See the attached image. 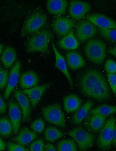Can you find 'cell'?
I'll return each instance as SVG.
<instances>
[{
	"mask_svg": "<svg viewBox=\"0 0 116 151\" xmlns=\"http://www.w3.org/2000/svg\"><path fill=\"white\" fill-rule=\"evenodd\" d=\"M63 101L64 110L68 113L76 111L80 107L82 104L80 98L74 94L65 97Z\"/></svg>",
	"mask_w": 116,
	"mask_h": 151,
	"instance_id": "20",
	"label": "cell"
},
{
	"mask_svg": "<svg viewBox=\"0 0 116 151\" xmlns=\"http://www.w3.org/2000/svg\"><path fill=\"white\" fill-rule=\"evenodd\" d=\"M5 147V145L4 142L0 139V151L3 150Z\"/></svg>",
	"mask_w": 116,
	"mask_h": 151,
	"instance_id": "41",
	"label": "cell"
},
{
	"mask_svg": "<svg viewBox=\"0 0 116 151\" xmlns=\"http://www.w3.org/2000/svg\"><path fill=\"white\" fill-rule=\"evenodd\" d=\"M99 31L104 38L109 41L116 42V29L103 28H99Z\"/></svg>",
	"mask_w": 116,
	"mask_h": 151,
	"instance_id": "30",
	"label": "cell"
},
{
	"mask_svg": "<svg viewBox=\"0 0 116 151\" xmlns=\"http://www.w3.org/2000/svg\"><path fill=\"white\" fill-rule=\"evenodd\" d=\"M85 122L87 128L94 133L99 132L104 126L107 116L98 114H89Z\"/></svg>",
	"mask_w": 116,
	"mask_h": 151,
	"instance_id": "13",
	"label": "cell"
},
{
	"mask_svg": "<svg viewBox=\"0 0 116 151\" xmlns=\"http://www.w3.org/2000/svg\"><path fill=\"white\" fill-rule=\"evenodd\" d=\"M94 105V103L93 101H88L78 109L72 117L73 123L76 125L80 124Z\"/></svg>",
	"mask_w": 116,
	"mask_h": 151,
	"instance_id": "24",
	"label": "cell"
},
{
	"mask_svg": "<svg viewBox=\"0 0 116 151\" xmlns=\"http://www.w3.org/2000/svg\"><path fill=\"white\" fill-rule=\"evenodd\" d=\"M8 150L10 151H25L28 150L22 145L11 142H8L7 145Z\"/></svg>",
	"mask_w": 116,
	"mask_h": 151,
	"instance_id": "36",
	"label": "cell"
},
{
	"mask_svg": "<svg viewBox=\"0 0 116 151\" xmlns=\"http://www.w3.org/2000/svg\"><path fill=\"white\" fill-rule=\"evenodd\" d=\"M97 31L96 27L93 23L88 20L84 21L77 25L76 34L78 40L84 42L95 35Z\"/></svg>",
	"mask_w": 116,
	"mask_h": 151,
	"instance_id": "9",
	"label": "cell"
},
{
	"mask_svg": "<svg viewBox=\"0 0 116 151\" xmlns=\"http://www.w3.org/2000/svg\"><path fill=\"white\" fill-rule=\"evenodd\" d=\"M16 58V53L14 49L11 46H7L4 49L1 57V60L5 67H10Z\"/></svg>",
	"mask_w": 116,
	"mask_h": 151,
	"instance_id": "25",
	"label": "cell"
},
{
	"mask_svg": "<svg viewBox=\"0 0 116 151\" xmlns=\"http://www.w3.org/2000/svg\"><path fill=\"white\" fill-rule=\"evenodd\" d=\"M9 114L12 123L14 134L18 131L21 118V113L18 104L15 102L10 101L8 103Z\"/></svg>",
	"mask_w": 116,
	"mask_h": 151,
	"instance_id": "14",
	"label": "cell"
},
{
	"mask_svg": "<svg viewBox=\"0 0 116 151\" xmlns=\"http://www.w3.org/2000/svg\"><path fill=\"white\" fill-rule=\"evenodd\" d=\"M107 78L110 88L113 93L115 95L116 93V75L115 73H108Z\"/></svg>",
	"mask_w": 116,
	"mask_h": 151,
	"instance_id": "35",
	"label": "cell"
},
{
	"mask_svg": "<svg viewBox=\"0 0 116 151\" xmlns=\"http://www.w3.org/2000/svg\"><path fill=\"white\" fill-rule=\"evenodd\" d=\"M44 143L42 139H38L30 145V150L32 151H43L44 150Z\"/></svg>",
	"mask_w": 116,
	"mask_h": 151,
	"instance_id": "31",
	"label": "cell"
},
{
	"mask_svg": "<svg viewBox=\"0 0 116 151\" xmlns=\"http://www.w3.org/2000/svg\"><path fill=\"white\" fill-rule=\"evenodd\" d=\"M57 44L62 49L70 50L77 49L79 45V43L74 36L72 30H71L66 35L58 41Z\"/></svg>",
	"mask_w": 116,
	"mask_h": 151,
	"instance_id": "21",
	"label": "cell"
},
{
	"mask_svg": "<svg viewBox=\"0 0 116 151\" xmlns=\"http://www.w3.org/2000/svg\"><path fill=\"white\" fill-rule=\"evenodd\" d=\"M8 78V71L5 69H0V89H3L6 87Z\"/></svg>",
	"mask_w": 116,
	"mask_h": 151,
	"instance_id": "33",
	"label": "cell"
},
{
	"mask_svg": "<svg viewBox=\"0 0 116 151\" xmlns=\"http://www.w3.org/2000/svg\"><path fill=\"white\" fill-rule=\"evenodd\" d=\"M47 151H55L56 149L55 146L52 144L48 143H47L44 147V150Z\"/></svg>",
	"mask_w": 116,
	"mask_h": 151,
	"instance_id": "38",
	"label": "cell"
},
{
	"mask_svg": "<svg viewBox=\"0 0 116 151\" xmlns=\"http://www.w3.org/2000/svg\"><path fill=\"white\" fill-rule=\"evenodd\" d=\"M35 132L24 128L21 130L17 136L13 138V140L19 144L23 145L27 144L37 137Z\"/></svg>",
	"mask_w": 116,
	"mask_h": 151,
	"instance_id": "22",
	"label": "cell"
},
{
	"mask_svg": "<svg viewBox=\"0 0 116 151\" xmlns=\"http://www.w3.org/2000/svg\"><path fill=\"white\" fill-rule=\"evenodd\" d=\"M90 9V5L87 2L72 0L70 3L69 13L72 19L79 20L82 19Z\"/></svg>",
	"mask_w": 116,
	"mask_h": 151,
	"instance_id": "8",
	"label": "cell"
},
{
	"mask_svg": "<svg viewBox=\"0 0 116 151\" xmlns=\"http://www.w3.org/2000/svg\"><path fill=\"white\" fill-rule=\"evenodd\" d=\"M59 151H76V145L73 140L70 139L62 140L59 142L57 146Z\"/></svg>",
	"mask_w": 116,
	"mask_h": 151,
	"instance_id": "29",
	"label": "cell"
},
{
	"mask_svg": "<svg viewBox=\"0 0 116 151\" xmlns=\"http://www.w3.org/2000/svg\"><path fill=\"white\" fill-rule=\"evenodd\" d=\"M116 47H115L113 48H110L108 50V53L110 54H111L113 56L115 57L116 54Z\"/></svg>",
	"mask_w": 116,
	"mask_h": 151,
	"instance_id": "40",
	"label": "cell"
},
{
	"mask_svg": "<svg viewBox=\"0 0 116 151\" xmlns=\"http://www.w3.org/2000/svg\"><path fill=\"white\" fill-rule=\"evenodd\" d=\"M116 125H115L112 136V143L115 146L116 145Z\"/></svg>",
	"mask_w": 116,
	"mask_h": 151,
	"instance_id": "39",
	"label": "cell"
},
{
	"mask_svg": "<svg viewBox=\"0 0 116 151\" xmlns=\"http://www.w3.org/2000/svg\"><path fill=\"white\" fill-rule=\"evenodd\" d=\"M44 127L43 121L41 118H39L33 121L30 125L31 128L38 133H41Z\"/></svg>",
	"mask_w": 116,
	"mask_h": 151,
	"instance_id": "32",
	"label": "cell"
},
{
	"mask_svg": "<svg viewBox=\"0 0 116 151\" xmlns=\"http://www.w3.org/2000/svg\"><path fill=\"white\" fill-rule=\"evenodd\" d=\"M6 104L0 95V113L2 114L4 113L6 110Z\"/></svg>",
	"mask_w": 116,
	"mask_h": 151,
	"instance_id": "37",
	"label": "cell"
},
{
	"mask_svg": "<svg viewBox=\"0 0 116 151\" xmlns=\"http://www.w3.org/2000/svg\"><path fill=\"white\" fill-rule=\"evenodd\" d=\"M116 112L115 106L103 105L89 110L88 113V114H98L107 116L115 113Z\"/></svg>",
	"mask_w": 116,
	"mask_h": 151,
	"instance_id": "27",
	"label": "cell"
},
{
	"mask_svg": "<svg viewBox=\"0 0 116 151\" xmlns=\"http://www.w3.org/2000/svg\"><path fill=\"white\" fill-rule=\"evenodd\" d=\"M81 91L87 97L99 101L107 100L110 92L107 82L99 71L89 70L81 76L79 80Z\"/></svg>",
	"mask_w": 116,
	"mask_h": 151,
	"instance_id": "1",
	"label": "cell"
},
{
	"mask_svg": "<svg viewBox=\"0 0 116 151\" xmlns=\"http://www.w3.org/2000/svg\"><path fill=\"white\" fill-rule=\"evenodd\" d=\"M75 24L73 20L66 17H58L53 21L52 27L56 33L59 36L66 35Z\"/></svg>",
	"mask_w": 116,
	"mask_h": 151,
	"instance_id": "10",
	"label": "cell"
},
{
	"mask_svg": "<svg viewBox=\"0 0 116 151\" xmlns=\"http://www.w3.org/2000/svg\"><path fill=\"white\" fill-rule=\"evenodd\" d=\"M66 58L68 67L72 70H76L84 67L86 64L84 59L77 52L70 51L66 53Z\"/></svg>",
	"mask_w": 116,
	"mask_h": 151,
	"instance_id": "19",
	"label": "cell"
},
{
	"mask_svg": "<svg viewBox=\"0 0 116 151\" xmlns=\"http://www.w3.org/2000/svg\"><path fill=\"white\" fill-rule=\"evenodd\" d=\"M21 66L20 62L18 61L10 70L4 94V97L6 99H7L9 97L12 90L17 84Z\"/></svg>",
	"mask_w": 116,
	"mask_h": 151,
	"instance_id": "12",
	"label": "cell"
},
{
	"mask_svg": "<svg viewBox=\"0 0 116 151\" xmlns=\"http://www.w3.org/2000/svg\"><path fill=\"white\" fill-rule=\"evenodd\" d=\"M87 19L99 28L116 29L115 21L111 18L102 14L90 15L87 17Z\"/></svg>",
	"mask_w": 116,
	"mask_h": 151,
	"instance_id": "11",
	"label": "cell"
},
{
	"mask_svg": "<svg viewBox=\"0 0 116 151\" xmlns=\"http://www.w3.org/2000/svg\"><path fill=\"white\" fill-rule=\"evenodd\" d=\"M64 133L60 130L54 127H47L44 131V136L46 141L53 142L62 137Z\"/></svg>",
	"mask_w": 116,
	"mask_h": 151,
	"instance_id": "26",
	"label": "cell"
},
{
	"mask_svg": "<svg viewBox=\"0 0 116 151\" xmlns=\"http://www.w3.org/2000/svg\"><path fill=\"white\" fill-rule=\"evenodd\" d=\"M52 46L55 56V65L64 75L68 80L71 87H73V83L68 70L66 63L64 57L59 52L53 42Z\"/></svg>",
	"mask_w": 116,
	"mask_h": 151,
	"instance_id": "16",
	"label": "cell"
},
{
	"mask_svg": "<svg viewBox=\"0 0 116 151\" xmlns=\"http://www.w3.org/2000/svg\"><path fill=\"white\" fill-rule=\"evenodd\" d=\"M105 44L97 39L89 40L85 45L84 51L87 58L93 63L102 64L106 56Z\"/></svg>",
	"mask_w": 116,
	"mask_h": 151,
	"instance_id": "3",
	"label": "cell"
},
{
	"mask_svg": "<svg viewBox=\"0 0 116 151\" xmlns=\"http://www.w3.org/2000/svg\"><path fill=\"white\" fill-rule=\"evenodd\" d=\"M67 133L76 142L81 151H86L91 148L95 140L94 134L81 127L74 128Z\"/></svg>",
	"mask_w": 116,
	"mask_h": 151,
	"instance_id": "7",
	"label": "cell"
},
{
	"mask_svg": "<svg viewBox=\"0 0 116 151\" xmlns=\"http://www.w3.org/2000/svg\"><path fill=\"white\" fill-rule=\"evenodd\" d=\"M14 96L17 100L23 111L22 120L25 122L30 117V107L29 100L24 94L19 91L14 92Z\"/></svg>",
	"mask_w": 116,
	"mask_h": 151,
	"instance_id": "17",
	"label": "cell"
},
{
	"mask_svg": "<svg viewBox=\"0 0 116 151\" xmlns=\"http://www.w3.org/2000/svg\"><path fill=\"white\" fill-rule=\"evenodd\" d=\"M50 85V83L46 84L30 89L24 90L23 91V92L29 97L31 101L32 106L34 108L36 107L43 93Z\"/></svg>",
	"mask_w": 116,
	"mask_h": 151,
	"instance_id": "18",
	"label": "cell"
},
{
	"mask_svg": "<svg viewBox=\"0 0 116 151\" xmlns=\"http://www.w3.org/2000/svg\"><path fill=\"white\" fill-rule=\"evenodd\" d=\"M68 2L66 0H48L46 2L48 12L55 15L64 14Z\"/></svg>",
	"mask_w": 116,
	"mask_h": 151,
	"instance_id": "15",
	"label": "cell"
},
{
	"mask_svg": "<svg viewBox=\"0 0 116 151\" xmlns=\"http://www.w3.org/2000/svg\"><path fill=\"white\" fill-rule=\"evenodd\" d=\"M42 114L47 122L62 128L66 127L65 116L59 103H54L44 107Z\"/></svg>",
	"mask_w": 116,
	"mask_h": 151,
	"instance_id": "6",
	"label": "cell"
},
{
	"mask_svg": "<svg viewBox=\"0 0 116 151\" xmlns=\"http://www.w3.org/2000/svg\"><path fill=\"white\" fill-rule=\"evenodd\" d=\"M3 48V44L0 43V54L2 53Z\"/></svg>",
	"mask_w": 116,
	"mask_h": 151,
	"instance_id": "42",
	"label": "cell"
},
{
	"mask_svg": "<svg viewBox=\"0 0 116 151\" xmlns=\"http://www.w3.org/2000/svg\"><path fill=\"white\" fill-rule=\"evenodd\" d=\"M39 79L37 73L32 71L23 73L20 78V85L23 89H26L37 85Z\"/></svg>",
	"mask_w": 116,
	"mask_h": 151,
	"instance_id": "23",
	"label": "cell"
},
{
	"mask_svg": "<svg viewBox=\"0 0 116 151\" xmlns=\"http://www.w3.org/2000/svg\"><path fill=\"white\" fill-rule=\"evenodd\" d=\"M105 68L108 73H114L116 72V65L115 62L112 60L109 59L106 62Z\"/></svg>",
	"mask_w": 116,
	"mask_h": 151,
	"instance_id": "34",
	"label": "cell"
},
{
	"mask_svg": "<svg viewBox=\"0 0 116 151\" xmlns=\"http://www.w3.org/2000/svg\"><path fill=\"white\" fill-rule=\"evenodd\" d=\"M116 119L111 116L106 121L97 140V144L98 148L103 151L108 150L111 148L113 130L115 124Z\"/></svg>",
	"mask_w": 116,
	"mask_h": 151,
	"instance_id": "5",
	"label": "cell"
},
{
	"mask_svg": "<svg viewBox=\"0 0 116 151\" xmlns=\"http://www.w3.org/2000/svg\"><path fill=\"white\" fill-rule=\"evenodd\" d=\"M47 19L46 15L41 11L32 13L25 21L21 29V36L26 37L40 30L46 24Z\"/></svg>",
	"mask_w": 116,
	"mask_h": 151,
	"instance_id": "4",
	"label": "cell"
},
{
	"mask_svg": "<svg viewBox=\"0 0 116 151\" xmlns=\"http://www.w3.org/2000/svg\"><path fill=\"white\" fill-rule=\"evenodd\" d=\"M53 37V33L50 30H40L28 40L26 44V52L28 53L39 52L45 54H48L49 43Z\"/></svg>",
	"mask_w": 116,
	"mask_h": 151,
	"instance_id": "2",
	"label": "cell"
},
{
	"mask_svg": "<svg viewBox=\"0 0 116 151\" xmlns=\"http://www.w3.org/2000/svg\"><path fill=\"white\" fill-rule=\"evenodd\" d=\"M13 128L11 122L8 118L3 117L0 118V135L8 137L12 134Z\"/></svg>",
	"mask_w": 116,
	"mask_h": 151,
	"instance_id": "28",
	"label": "cell"
}]
</instances>
